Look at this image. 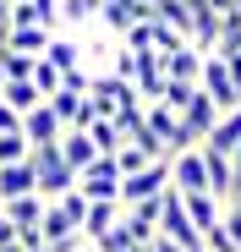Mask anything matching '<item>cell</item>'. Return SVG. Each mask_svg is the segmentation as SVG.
Masks as SVG:
<instances>
[{"label":"cell","mask_w":241,"mask_h":252,"mask_svg":"<svg viewBox=\"0 0 241 252\" xmlns=\"http://www.w3.org/2000/svg\"><path fill=\"white\" fill-rule=\"evenodd\" d=\"M143 252H181V247H176V241H165V236H153V241H148Z\"/></svg>","instance_id":"cell-30"},{"label":"cell","mask_w":241,"mask_h":252,"mask_svg":"<svg viewBox=\"0 0 241 252\" xmlns=\"http://www.w3.org/2000/svg\"><path fill=\"white\" fill-rule=\"evenodd\" d=\"M209 11H214V17H225V11H236V0H209Z\"/></svg>","instance_id":"cell-32"},{"label":"cell","mask_w":241,"mask_h":252,"mask_svg":"<svg viewBox=\"0 0 241 252\" xmlns=\"http://www.w3.org/2000/svg\"><path fill=\"white\" fill-rule=\"evenodd\" d=\"M214 121H219V110H214L203 94H192V99H186V110H181V126H186V137H192V143H203V137L214 132Z\"/></svg>","instance_id":"cell-10"},{"label":"cell","mask_w":241,"mask_h":252,"mask_svg":"<svg viewBox=\"0 0 241 252\" xmlns=\"http://www.w3.org/2000/svg\"><path fill=\"white\" fill-rule=\"evenodd\" d=\"M0 104H11L17 115H28L33 104H44V99H38V88H33V82H0Z\"/></svg>","instance_id":"cell-20"},{"label":"cell","mask_w":241,"mask_h":252,"mask_svg":"<svg viewBox=\"0 0 241 252\" xmlns=\"http://www.w3.org/2000/svg\"><path fill=\"white\" fill-rule=\"evenodd\" d=\"M110 159H115L120 176H137V170H148V164H159V154H148V148H137V143H120Z\"/></svg>","instance_id":"cell-19"},{"label":"cell","mask_w":241,"mask_h":252,"mask_svg":"<svg viewBox=\"0 0 241 252\" xmlns=\"http://www.w3.org/2000/svg\"><path fill=\"white\" fill-rule=\"evenodd\" d=\"M28 77H33V61H28V55L0 50V82H28Z\"/></svg>","instance_id":"cell-23"},{"label":"cell","mask_w":241,"mask_h":252,"mask_svg":"<svg viewBox=\"0 0 241 252\" xmlns=\"http://www.w3.org/2000/svg\"><path fill=\"white\" fill-rule=\"evenodd\" d=\"M0 208H6L11 230H38V220H44V197H38V192H28V197H11V203H0Z\"/></svg>","instance_id":"cell-15"},{"label":"cell","mask_w":241,"mask_h":252,"mask_svg":"<svg viewBox=\"0 0 241 252\" xmlns=\"http://www.w3.org/2000/svg\"><path fill=\"white\" fill-rule=\"evenodd\" d=\"M77 192H83L88 203H115V192H120V170H115V159L99 154L88 170H77Z\"/></svg>","instance_id":"cell-3"},{"label":"cell","mask_w":241,"mask_h":252,"mask_svg":"<svg viewBox=\"0 0 241 252\" xmlns=\"http://www.w3.org/2000/svg\"><path fill=\"white\" fill-rule=\"evenodd\" d=\"M219 230H225V236H230V241L241 247V192H230V197H225V214H219Z\"/></svg>","instance_id":"cell-26"},{"label":"cell","mask_w":241,"mask_h":252,"mask_svg":"<svg viewBox=\"0 0 241 252\" xmlns=\"http://www.w3.org/2000/svg\"><path fill=\"white\" fill-rule=\"evenodd\" d=\"M159 236H165V241H176L181 252H197V247H203V236L192 230L186 208H181V192H165V197H159Z\"/></svg>","instance_id":"cell-2"},{"label":"cell","mask_w":241,"mask_h":252,"mask_svg":"<svg viewBox=\"0 0 241 252\" xmlns=\"http://www.w3.org/2000/svg\"><path fill=\"white\" fill-rule=\"evenodd\" d=\"M197 148H203V143H197ZM203 176H209V197H230V154H214V148H203Z\"/></svg>","instance_id":"cell-13"},{"label":"cell","mask_w":241,"mask_h":252,"mask_svg":"<svg viewBox=\"0 0 241 252\" xmlns=\"http://www.w3.org/2000/svg\"><path fill=\"white\" fill-rule=\"evenodd\" d=\"M11 132H22V115L11 104H0V137H11Z\"/></svg>","instance_id":"cell-28"},{"label":"cell","mask_w":241,"mask_h":252,"mask_svg":"<svg viewBox=\"0 0 241 252\" xmlns=\"http://www.w3.org/2000/svg\"><path fill=\"white\" fill-rule=\"evenodd\" d=\"M214 55H241V11H225V17H219Z\"/></svg>","instance_id":"cell-21"},{"label":"cell","mask_w":241,"mask_h":252,"mask_svg":"<svg viewBox=\"0 0 241 252\" xmlns=\"http://www.w3.org/2000/svg\"><path fill=\"white\" fill-rule=\"evenodd\" d=\"M181 208H186V220H192L197 236H209V230L219 225V214H225V203L209 197V192H181Z\"/></svg>","instance_id":"cell-9"},{"label":"cell","mask_w":241,"mask_h":252,"mask_svg":"<svg viewBox=\"0 0 241 252\" xmlns=\"http://www.w3.org/2000/svg\"><path fill=\"white\" fill-rule=\"evenodd\" d=\"M203 148H214V154H236V148H241V104L214 121V132L203 137Z\"/></svg>","instance_id":"cell-11"},{"label":"cell","mask_w":241,"mask_h":252,"mask_svg":"<svg viewBox=\"0 0 241 252\" xmlns=\"http://www.w3.org/2000/svg\"><path fill=\"white\" fill-rule=\"evenodd\" d=\"M17 241V230H11V220H6V208H0V247H11Z\"/></svg>","instance_id":"cell-29"},{"label":"cell","mask_w":241,"mask_h":252,"mask_svg":"<svg viewBox=\"0 0 241 252\" xmlns=\"http://www.w3.org/2000/svg\"><path fill=\"white\" fill-rule=\"evenodd\" d=\"M28 82L38 88V99H50V94L60 88V71H55V66H50L44 55H38V61H33V77H28Z\"/></svg>","instance_id":"cell-24"},{"label":"cell","mask_w":241,"mask_h":252,"mask_svg":"<svg viewBox=\"0 0 241 252\" xmlns=\"http://www.w3.org/2000/svg\"><path fill=\"white\" fill-rule=\"evenodd\" d=\"M143 17H148L143 0H99V28H104V33H115V38L126 33L132 22H143Z\"/></svg>","instance_id":"cell-6"},{"label":"cell","mask_w":241,"mask_h":252,"mask_svg":"<svg viewBox=\"0 0 241 252\" xmlns=\"http://www.w3.org/2000/svg\"><path fill=\"white\" fill-rule=\"evenodd\" d=\"M44 61L66 77V71H77V66H83V44H77L71 33H55V38H50V50H44Z\"/></svg>","instance_id":"cell-17"},{"label":"cell","mask_w":241,"mask_h":252,"mask_svg":"<svg viewBox=\"0 0 241 252\" xmlns=\"http://www.w3.org/2000/svg\"><path fill=\"white\" fill-rule=\"evenodd\" d=\"M120 225V203H88V214H83V241H99L104 230Z\"/></svg>","instance_id":"cell-18"},{"label":"cell","mask_w":241,"mask_h":252,"mask_svg":"<svg viewBox=\"0 0 241 252\" xmlns=\"http://www.w3.org/2000/svg\"><path fill=\"white\" fill-rule=\"evenodd\" d=\"M159 192H170V159L148 164V170H137V176H120L115 203H120V208H132V203H148V197H159Z\"/></svg>","instance_id":"cell-1"},{"label":"cell","mask_w":241,"mask_h":252,"mask_svg":"<svg viewBox=\"0 0 241 252\" xmlns=\"http://www.w3.org/2000/svg\"><path fill=\"white\" fill-rule=\"evenodd\" d=\"M38 192V176H33V164H0V203H11V197H28Z\"/></svg>","instance_id":"cell-12"},{"label":"cell","mask_w":241,"mask_h":252,"mask_svg":"<svg viewBox=\"0 0 241 252\" xmlns=\"http://www.w3.org/2000/svg\"><path fill=\"white\" fill-rule=\"evenodd\" d=\"M159 71H165V82H192V88H197V71H203V50L181 44V50H170V55H159Z\"/></svg>","instance_id":"cell-7"},{"label":"cell","mask_w":241,"mask_h":252,"mask_svg":"<svg viewBox=\"0 0 241 252\" xmlns=\"http://www.w3.org/2000/svg\"><path fill=\"white\" fill-rule=\"evenodd\" d=\"M50 28H6V33H0V50H11V55H28V61H38V55H44L50 50Z\"/></svg>","instance_id":"cell-8"},{"label":"cell","mask_w":241,"mask_h":252,"mask_svg":"<svg viewBox=\"0 0 241 252\" xmlns=\"http://www.w3.org/2000/svg\"><path fill=\"white\" fill-rule=\"evenodd\" d=\"M60 159H66V170H88V164L99 159V148L88 143V132H60Z\"/></svg>","instance_id":"cell-16"},{"label":"cell","mask_w":241,"mask_h":252,"mask_svg":"<svg viewBox=\"0 0 241 252\" xmlns=\"http://www.w3.org/2000/svg\"><path fill=\"white\" fill-rule=\"evenodd\" d=\"M170 192H209L203 148H181V154H170Z\"/></svg>","instance_id":"cell-4"},{"label":"cell","mask_w":241,"mask_h":252,"mask_svg":"<svg viewBox=\"0 0 241 252\" xmlns=\"http://www.w3.org/2000/svg\"><path fill=\"white\" fill-rule=\"evenodd\" d=\"M11 28V0H0V33Z\"/></svg>","instance_id":"cell-33"},{"label":"cell","mask_w":241,"mask_h":252,"mask_svg":"<svg viewBox=\"0 0 241 252\" xmlns=\"http://www.w3.org/2000/svg\"><path fill=\"white\" fill-rule=\"evenodd\" d=\"M33 148H28V137L22 132H11V137H0V164H22Z\"/></svg>","instance_id":"cell-27"},{"label":"cell","mask_w":241,"mask_h":252,"mask_svg":"<svg viewBox=\"0 0 241 252\" xmlns=\"http://www.w3.org/2000/svg\"><path fill=\"white\" fill-rule=\"evenodd\" d=\"M230 176H236V181H230V192H241V148L230 154Z\"/></svg>","instance_id":"cell-31"},{"label":"cell","mask_w":241,"mask_h":252,"mask_svg":"<svg viewBox=\"0 0 241 252\" xmlns=\"http://www.w3.org/2000/svg\"><path fill=\"white\" fill-rule=\"evenodd\" d=\"M192 94H197V88H192V82H165V88H159V99H153V104H165V110H176V115H181Z\"/></svg>","instance_id":"cell-25"},{"label":"cell","mask_w":241,"mask_h":252,"mask_svg":"<svg viewBox=\"0 0 241 252\" xmlns=\"http://www.w3.org/2000/svg\"><path fill=\"white\" fill-rule=\"evenodd\" d=\"M88 143H93L99 154H115L126 137H120V126H115V121H93V126H88Z\"/></svg>","instance_id":"cell-22"},{"label":"cell","mask_w":241,"mask_h":252,"mask_svg":"<svg viewBox=\"0 0 241 252\" xmlns=\"http://www.w3.org/2000/svg\"><path fill=\"white\" fill-rule=\"evenodd\" d=\"M60 132H66V126L55 121V110H50V104H33V110L22 115V137H28V148H44V143H60Z\"/></svg>","instance_id":"cell-5"},{"label":"cell","mask_w":241,"mask_h":252,"mask_svg":"<svg viewBox=\"0 0 241 252\" xmlns=\"http://www.w3.org/2000/svg\"><path fill=\"white\" fill-rule=\"evenodd\" d=\"M99 22V0H55V33Z\"/></svg>","instance_id":"cell-14"}]
</instances>
